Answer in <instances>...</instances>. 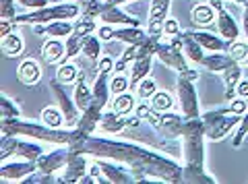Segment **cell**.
Instances as JSON below:
<instances>
[{
    "instance_id": "obj_41",
    "label": "cell",
    "mask_w": 248,
    "mask_h": 184,
    "mask_svg": "<svg viewBox=\"0 0 248 184\" xmlns=\"http://www.w3.org/2000/svg\"><path fill=\"white\" fill-rule=\"evenodd\" d=\"M155 91H157V87H155V81L153 79H143L141 83H139V87H137V95L141 97V99H149Z\"/></svg>"
},
{
    "instance_id": "obj_39",
    "label": "cell",
    "mask_w": 248,
    "mask_h": 184,
    "mask_svg": "<svg viewBox=\"0 0 248 184\" xmlns=\"http://www.w3.org/2000/svg\"><path fill=\"white\" fill-rule=\"evenodd\" d=\"M230 56L236 60V62H244L246 60V56H248V44H244V42H232V46H230Z\"/></svg>"
},
{
    "instance_id": "obj_53",
    "label": "cell",
    "mask_w": 248,
    "mask_h": 184,
    "mask_svg": "<svg viewBox=\"0 0 248 184\" xmlns=\"http://www.w3.org/2000/svg\"><path fill=\"white\" fill-rule=\"evenodd\" d=\"M232 2H238V4H246L248 0H232Z\"/></svg>"
},
{
    "instance_id": "obj_22",
    "label": "cell",
    "mask_w": 248,
    "mask_h": 184,
    "mask_svg": "<svg viewBox=\"0 0 248 184\" xmlns=\"http://www.w3.org/2000/svg\"><path fill=\"white\" fill-rule=\"evenodd\" d=\"M126 126H128V118L116 114L114 110L102 114V120H99V128H102L104 133H110V135L120 133V130H124Z\"/></svg>"
},
{
    "instance_id": "obj_3",
    "label": "cell",
    "mask_w": 248,
    "mask_h": 184,
    "mask_svg": "<svg viewBox=\"0 0 248 184\" xmlns=\"http://www.w3.org/2000/svg\"><path fill=\"white\" fill-rule=\"evenodd\" d=\"M2 135H13V137H27V139L44 141V143H54V145H75L79 139H83V133L79 128H54L48 124H35L29 120L21 118H2L0 124Z\"/></svg>"
},
{
    "instance_id": "obj_46",
    "label": "cell",
    "mask_w": 248,
    "mask_h": 184,
    "mask_svg": "<svg viewBox=\"0 0 248 184\" xmlns=\"http://www.w3.org/2000/svg\"><path fill=\"white\" fill-rule=\"evenodd\" d=\"M114 60L110 58V56H102L99 58V62H97V71L99 73H112L114 71Z\"/></svg>"
},
{
    "instance_id": "obj_28",
    "label": "cell",
    "mask_w": 248,
    "mask_h": 184,
    "mask_svg": "<svg viewBox=\"0 0 248 184\" xmlns=\"http://www.w3.org/2000/svg\"><path fill=\"white\" fill-rule=\"evenodd\" d=\"M81 52H83V56H87L91 60V62H99V58H102V40L95 35H85Z\"/></svg>"
},
{
    "instance_id": "obj_26",
    "label": "cell",
    "mask_w": 248,
    "mask_h": 184,
    "mask_svg": "<svg viewBox=\"0 0 248 184\" xmlns=\"http://www.w3.org/2000/svg\"><path fill=\"white\" fill-rule=\"evenodd\" d=\"M190 19H192L195 25L207 27V25H211L213 19H215V9L209 2L207 4H197L195 9H192V13H190Z\"/></svg>"
},
{
    "instance_id": "obj_17",
    "label": "cell",
    "mask_w": 248,
    "mask_h": 184,
    "mask_svg": "<svg viewBox=\"0 0 248 184\" xmlns=\"http://www.w3.org/2000/svg\"><path fill=\"white\" fill-rule=\"evenodd\" d=\"M178 35H180V40H182V50H184L186 58H188L190 62H197V64L203 62V58H205V48L195 40L192 31H180Z\"/></svg>"
},
{
    "instance_id": "obj_54",
    "label": "cell",
    "mask_w": 248,
    "mask_h": 184,
    "mask_svg": "<svg viewBox=\"0 0 248 184\" xmlns=\"http://www.w3.org/2000/svg\"><path fill=\"white\" fill-rule=\"evenodd\" d=\"M68 2H83V0H68Z\"/></svg>"
},
{
    "instance_id": "obj_49",
    "label": "cell",
    "mask_w": 248,
    "mask_h": 184,
    "mask_svg": "<svg viewBox=\"0 0 248 184\" xmlns=\"http://www.w3.org/2000/svg\"><path fill=\"white\" fill-rule=\"evenodd\" d=\"M236 93H238V97L248 99V81H246V79H240V81H238V85H236Z\"/></svg>"
},
{
    "instance_id": "obj_12",
    "label": "cell",
    "mask_w": 248,
    "mask_h": 184,
    "mask_svg": "<svg viewBox=\"0 0 248 184\" xmlns=\"http://www.w3.org/2000/svg\"><path fill=\"white\" fill-rule=\"evenodd\" d=\"M99 19H102L104 23H108V25H120V27H141V21H139L137 17H133V15L124 13L118 9V4H108L104 2L102 6V13H99Z\"/></svg>"
},
{
    "instance_id": "obj_11",
    "label": "cell",
    "mask_w": 248,
    "mask_h": 184,
    "mask_svg": "<svg viewBox=\"0 0 248 184\" xmlns=\"http://www.w3.org/2000/svg\"><path fill=\"white\" fill-rule=\"evenodd\" d=\"M33 172H37V166L29 159H23V162H6L4 159L2 166H0V178L9 182H21Z\"/></svg>"
},
{
    "instance_id": "obj_30",
    "label": "cell",
    "mask_w": 248,
    "mask_h": 184,
    "mask_svg": "<svg viewBox=\"0 0 248 184\" xmlns=\"http://www.w3.org/2000/svg\"><path fill=\"white\" fill-rule=\"evenodd\" d=\"M137 108V102H135V97L130 95V93H120V95H116V99L112 102V110L116 114H120V116H128L130 112H133Z\"/></svg>"
},
{
    "instance_id": "obj_36",
    "label": "cell",
    "mask_w": 248,
    "mask_h": 184,
    "mask_svg": "<svg viewBox=\"0 0 248 184\" xmlns=\"http://www.w3.org/2000/svg\"><path fill=\"white\" fill-rule=\"evenodd\" d=\"M248 137V110L240 116V124H238V130H236V135H234V139H232V145L234 147H240V145L244 143V139Z\"/></svg>"
},
{
    "instance_id": "obj_23",
    "label": "cell",
    "mask_w": 248,
    "mask_h": 184,
    "mask_svg": "<svg viewBox=\"0 0 248 184\" xmlns=\"http://www.w3.org/2000/svg\"><path fill=\"white\" fill-rule=\"evenodd\" d=\"M17 75H19L21 83H25V85H35V83L40 81V77H42V68L33 58H27V60H23V62L19 64Z\"/></svg>"
},
{
    "instance_id": "obj_18",
    "label": "cell",
    "mask_w": 248,
    "mask_h": 184,
    "mask_svg": "<svg viewBox=\"0 0 248 184\" xmlns=\"http://www.w3.org/2000/svg\"><path fill=\"white\" fill-rule=\"evenodd\" d=\"M192 35H195V40L209 52H228L232 46L228 40H223L221 35H215L209 31H192Z\"/></svg>"
},
{
    "instance_id": "obj_8",
    "label": "cell",
    "mask_w": 248,
    "mask_h": 184,
    "mask_svg": "<svg viewBox=\"0 0 248 184\" xmlns=\"http://www.w3.org/2000/svg\"><path fill=\"white\" fill-rule=\"evenodd\" d=\"M50 89H52L54 97H56L58 108L62 110V114H64V118H66V128H75L77 122H79V118H81L79 116L81 110L77 108L75 99L68 97L66 89H64V83H60L58 79H54V81H50Z\"/></svg>"
},
{
    "instance_id": "obj_51",
    "label": "cell",
    "mask_w": 248,
    "mask_h": 184,
    "mask_svg": "<svg viewBox=\"0 0 248 184\" xmlns=\"http://www.w3.org/2000/svg\"><path fill=\"white\" fill-rule=\"evenodd\" d=\"M244 6H246L244 9V33H246V40H248V2Z\"/></svg>"
},
{
    "instance_id": "obj_27",
    "label": "cell",
    "mask_w": 248,
    "mask_h": 184,
    "mask_svg": "<svg viewBox=\"0 0 248 184\" xmlns=\"http://www.w3.org/2000/svg\"><path fill=\"white\" fill-rule=\"evenodd\" d=\"M242 77V68H240V62H234L232 66H228L223 71V83H226V99H232L236 93V85Z\"/></svg>"
},
{
    "instance_id": "obj_43",
    "label": "cell",
    "mask_w": 248,
    "mask_h": 184,
    "mask_svg": "<svg viewBox=\"0 0 248 184\" xmlns=\"http://www.w3.org/2000/svg\"><path fill=\"white\" fill-rule=\"evenodd\" d=\"M230 112L232 114H236V116H242V114L248 110V106H246V99L244 97H236V99H232V104L228 106Z\"/></svg>"
},
{
    "instance_id": "obj_20",
    "label": "cell",
    "mask_w": 248,
    "mask_h": 184,
    "mask_svg": "<svg viewBox=\"0 0 248 184\" xmlns=\"http://www.w3.org/2000/svg\"><path fill=\"white\" fill-rule=\"evenodd\" d=\"M35 33H46L50 37H68L75 31V23L71 21H52L46 25H35L33 27Z\"/></svg>"
},
{
    "instance_id": "obj_50",
    "label": "cell",
    "mask_w": 248,
    "mask_h": 184,
    "mask_svg": "<svg viewBox=\"0 0 248 184\" xmlns=\"http://www.w3.org/2000/svg\"><path fill=\"white\" fill-rule=\"evenodd\" d=\"M15 25L13 21H2V27H0V37H4L6 33H11V27Z\"/></svg>"
},
{
    "instance_id": "obj_44",
    "label": "cell",
    "mask_w": 248,
    "mask_h": 184,
    "mask_svg": "<svg viewBox=\"0 0 248 184\" xmlns=\"http://www.w3.org/2000/svg\"><path fill=\"white\" fill-rule=\"evenodd\" d=\"M17 4L25 6V9H31V11H37V9H44V6H48L50 0H17Z\"/></svg>"
},
{
    "instance_id": "obj_32",
    "label": "cell",
    "mask_w": 248,
    "mask_h": 184,
    "mask_svg": "<svg viewBox=\"0 0 248 184\" xmlns=\"http://www.w3.org/2000/svg\"><path fill=\"white\" fill-rule=\"evenodd\" d=\"M174 106V99L168 91H155L151 95V108L155 112H170Z\"/></svg>"
},
{
    "instance_id": "obj_48",
    "label": "cell",
    "mask_w": 248,
    "mask_h": 184,
    "mask_svg": "<svg viewBox=\"0 0 248 184\" xmlns=\"http://www.w3.org/2000/svg\"><path fill=\"white\" fill-rule=\"evenodd\" d=\"M151 110H153V108H151L149 104H139L137 108H135V114H137V116L141 118V120H145L147 116H149V112H151Z\"/></svg>"
},
{
    "instance_id": "obj_35",
    "label": "cell",
    "mask_w": 248,
    "mask_h": 184,
    "mask_svg": "<svg viewBox=\"0 0 248 184\" xmlns=\"http://www.w3.org/2000/svg\"><path fill=\"white\" fill-rule=\"evenodd\" d=\"M137 52H139V46H126V50H124V54L120 56V60L114 64V71L116 73H122L126 64H130L133 60L137 58Z\"/></svg>"
},
{
    "instance_id": "obj_4",
    "label": "cell",
    "mask_w": 248,
    "mask_h": 184,
    "mask_svg": "<svg viewBox=\"0 0 248 184\" xmlns=\"http://www.w3.org/2000/svg\"><path fill=\"white\" fill-rule=\"evenodd\" d=\"M79 15H81V6L77 2H60V4H48L37 11H29L25 15H17L13 23L15 25H27V23L46 25V23L52 21H75L79 19Z\"/></svg>"
},
{
    "instance_id": "obj_29",
    "label": "cell",
    "mask_w": 248,
    "mask_h": 184,
    "mask_svg": "<svg viewBox=\"0 0 248 184\" xmlns=\"http://www.w3.org/2000/svg\"><path fill=\"white\" fill-rule=\"evenodd\" d=\"M0 50H2V54L6 56H19L21 50H23V40L19 33H6L4 37H0Z\"/></svg>"
},
{
    "instance_id": "obj_16",
    "label": "cell",
    "mask_w": 248,
    "mask_h": 184,
    "mask_svg": "<svg viewBox=\"0 0 248 184\" xmlns=\"http://www.w3.org/2000/svg\"><path fill=\"white\" fill-rule=\"evenodd\" d=\"M215 23H217V31H219V35L223 37V40H228L230 44L236 42L240 37V27H238V23L234 19V15L228 13L226 9L217 11V21Z\"/></svg>"
},
{
    "instance_id": "obj_19",
    "label": "cell",
    "mask_w": 248,
    "mask_h": 184,
    "mask_svg": "<svg viewBox=\"0 0 248 184\" xmlns=\"http://www.w3.org/2000/svg\"><path fill=\"white\" fill-rule=\"evenodd\" d=\"M42 56L48 64H60L66 60V44L60 40H48L42 48Z\"/></svg>"
},
{
    "instance_id": "obj_37",
    "label": "cell",
    "mask_w": 248,
    "mask_h": 184,
    "mask_svg": "<svg viewBox=\"0 0 248 184\" xmlns=\"http://www.w3.org/2000/svg\"><path fill=\"white\" fill-rule=\"evenodd\" d=\"M83 37H85V35H79V33H75V31L66 37V60L73 58V56H77V54L81 52Z\"/></svg>"
},
{
    "instance_id": "obj_13",
    "label": "cell",
    "mask_w": 248,
    "mask_h": 184,
    "mask_svg": "<svg viewBox=\"0 0 248 184\" xmlns=\"http://www.w3.org/2000/svg\"><path fill=\"white\" fill-rule=\"evenodd\" d=\"M168 13H170V0H153L149 9V29H147V33L155 37L164 35V23L168 19Z\"/></svg>"
},
{
    "instance_id": "obj_10",
    "label": "cell",
    "mask_w": 248,
    "mask_h": 184,
    "mask_svg": "<svg viewBox=\"0 0 248 184\" xmlns=\"http://www.w3.org/2000/svg\"><path fill=\"white\" fill-rule=\"evenodd\" d=\"M68 153H71V147H68V145H60L58 149L44 153V155H40V157H37V162H35L37 172L46 174V176H52L54 172L62 170V168L66 166Z\"/></svg>"
},
{
    "instance_id": "obj_21",
    "label": "cell",
    "mask_w": 248,
    "mask_h": 184,
    "mask_svg": "<svg viewBox=\"0 0 248 184\" xmlns=\"http://www.w3.org/2000/svg\"><path fill=\"white\" fill-rule=\"evenodd\" d=\"M147 37H149V33L143 31L141 27H118L114 33V40L118 42H124L126 46H141Z\"/></svg>"
},
{
    "instance_id": "obj_2",
    "label": "cell",
    "mask_w": 248,
    "mask_h": 184,
    "mask_svg": "<svg viewBox=\"0 0 248 184\" xmlns=\"http://www.w3.org/2000/svg\"><path fill=\"white\" fill-rule=\"evenodd\" d=\"M170 137L182 139L184 182H215L205 170V122L203 118H180L170 130Z\"/></svg>"
},
{
    "instance_id": "obj_25",
    "label": "cell",
    "mask_w": 248,
    "mask_h": 184,
    "mask_svg": "<svg viewBox=\"0 0 248 184\" xmlns=\"http://www.w3.org/2000/svg\"><path fill=\"white\" fill-rule=\"evenodd\" d=\"M91 102H93V89H89L87 85H85V77L79 75V79H77V83H75V104H77V108H79L81 112H85L89 108Z\"/></svg>"
},
{
    "instance_id": "obj_31",
    "label": "cell",
    "mask_w": 248,
    "mask_h": 184,
    "mask_svg": "<svg viewBox=\"0 0 248 184\" xmlns=\"http://www.w3.org/2000/svg\"><path fill=\"white\" fill-rule=\"evenodd\" d=\"M42 122L48 126H54V128H62L66 126V118L64 114H62L60 108H52V106H48V108L42 110Z\"/></svg>"
},
{
    "instance_id": "obj_45",
    "label": "cell",
    "mask_w": 248,
    "mask_h": 184,
    "mask_svg": "<svg viewBox=\"0 0 248 184\" xmlns=\"http://www.w3.org/2000/svg\"><path fill=\"white\" fill-rule=\"evenodd\" d=\"M178 33H180V25H178V21L168 17L166 23H164V35L172 37V35H178Z\"/></svg>"
},
{
    "instance_id": "obj_38",
    "label": "cell",
    "mask_w": 248,
    "mask_h": 184,
    "mask_svg": "<svg viewBox=\"0 0 248 184\" xmlns=\"http://www.w3.org/2000/svg\"><path fill=\"white\" fill-rule=\"evenodd\" d=\"M95 17H89V15H83V19H79L75 23V33L79 35H91V31H95Z\"/></svg>"
},
{
    "instance_id": "obj_6",
    "label": "cell",
    "mask_w": 248,
    "mask_h": 184,
    "mask_svg": "<svg viewBox=\"0 0 248 184\" xmlns=\"http://www.w3.org/2000/svg\"><path fill=\"white\" fill-rule=\"evenodd\" d=\"M201 118L205 122V137L209 141H221L223 137H228L240 124V116L232 114L230 108L207 112Z\"/></svg>"
},
{
    "instance_id": "obj_1",
    "label": "cell",
    "mask_w": 248,
    "mask_h": 184,
    "mask_svg": "<svg viewBox=\"0 0 248 184\" xmlns=\"http://www.w3.org/2000/svg\"><path fill=\"white\" fill-rule=\"evenodd\" d=\"M71 149L87 153L97 159H112L124 168H128L137 182H184V168L178 166L166 155H159L151 149L137 143L114 141V139H97V137H83Z\"/></svg>"
},
{
    "instance_id": "obj_9",
    "label": "cell",
    "mask_w": 248,
    "mask_h": 184,
    "mask_svg": "<svg viewBox=\"0 0 248 184\" xmlns=\"http://www.w3.org/2000/svg\"><path fill=\"white\" fill-rule=\"evenodd\" d=\"M64 174L58 178V182H81L85 176L89 172V166H87V153H81L77 149H71L68 153V159H66V166H64Z\"/></svg>"
},
{
    "instance_id": "obj_52",
    "label": "cell",
    "mask_w": 248,
    "mask_h": 184,
    "mask_svg": "<svg viewBox=\"0 0 248 184\" xmlns=\"http://www.w3.org/2000/svg\"><path fill=\"white\" fill-rule=\"evenodd\" d=\"M108 4H124V2H133V0H104Z\"/></svg>"
},
{
    "instance_id": "obj_42",
    "label": "cell",
    "mask_w": 248,
    "mask_h": 184,
    "mask_svg": "<svg viewBox=\"0 0 248 184\" xmlns=\"http://www.w3.org/2000/svg\"><path fill=\"white\" fill-rule=\"evenodd\" d=\"M110 89H112L114 95H120V93H124L126 89H130V81H128L124 75H116L114 81L110 83Z\"/></svg>"
},
{
    "instance_id": "obj_33",
    "label": "cell",
    "mask_w": 248,
    "mask_h": 184,
    "mask_svg": "<svg viewBox=\"0 0 248 184\" xmlns=\"http://www.w3.org/2000/svg\"><path fill=\"white\" fill-rule=\"evenodd\" d=\"M79 75L81 73H77V68H75V64H71V62H60L58 64V71H56V79L60 81V83H64V85H68V83H77V79H79Z\"/></svg>"
},
{
    "instance_id": "obj_24",
    "label": "cell",
    "mask_w": 248,
    "mask_h": 184,
    "mask_svg": "<svg viewBox=\"0 0 248 184\" xmlns=\"http://www.w3.org/2000/svg\"><path fill=\"white\" fill-rule=\"evenodd\" d=\"M234 62H236V60L232 58L230 54H223V52H213V54H209V56L205 54V58H203V62H201V64H203L207 71H211V73H223L228 66H232Z\"/></svg>"
},
{
    "instance_id": "obj_15",
    "label": "cell",
    "mask_w": 248,
    "mask_h": 184,
    "mask_svg": "<svg viewBox=\"0 0 248 184\" xmlns=\"http://www.w3.org/2000/svg\"><path fill=\"white\" fill-rule=\"evenodd\" d=\"M102 114H104V106L93 99V102L89 104V108L85 110V112H81V118H79V122H77V128H79L85 137L93 135V130L99 126Z\"/></svg>"
},
{
    "instance_id": "obj_7",
    "label": "cell",
    "mask_w": 248,
    "mask_h": 184,
    "mask_svg": "<svg viewBox=\"0 0 248 184\" xmlns=\"http://www.w3.org/2000/svg\"><path fill=\"white\" fill-rule=\"evenodd\" d=\"M176 91H178V99H180V114L184 118H199V95L195 89V79L188 75H180L178 73V81H176Z\"/></svg>"
},
{
    "instance_id": "obj_47",
    "label": "cell",
    "mask_w": 248,
    "mask_h": 184,
    "mask_svg": "<svg viewBox=\"0 0 248 184\" xmlns=\"http://www.w3.org/2000/svg\"><path fill=\"white\" fill-rule=\"evenodd\" d=\"M114 33H116L114 25H108V23H104V25L99 27V40H114Z\"/></svg>"
},
{
    "instance_id": "obj_34",
    "label": "cell",
    "mask_w": 248,
    "mask_h": 184,
    "mask_svg": "<svg viewBox=\"0 0 248 184\" xmlns=\"http://www.w3.org/2000/svg\"><path fill=\"white\" fill-rule=\"evenodd\" d=\"M0 114H2V118H19V114H21L19 106L6 93H2V97H0Z\"/></svg>"
},
{
    "instance_id": "obj_40",
    "label": "cell",
    "mask_w": 248,
    "mask_h": 184,
    "mask_svg": "<svg viewBox=\"0 0 248 184\" xmlns=\"http://www.w3.org/2000/svg\"><path fill=\"white\" fill-rule=\"evenodd\" d=\"M104 6V0H83L81 2V13L89 15V17H99Z\"/></svg>"
},
{
    "instance_id": "obj_5",
    "label": "cell",
    "mask_w": 248,
    "mask_h": 184,
    "mask_svg": "<svg viewBox=\"0 0 248 184\" xmlns=\"http://www.w3.org/2000/svg\"><path fill=\"white\" fill-rule=\"evenodd\" d=\"M155 56H157L166 66L174 68V71H178L180 75H188V77H192V79H197L199 77L192 68H188V64H186V54L182 50L180 35H172L170 37V42H166V44L159 42L157 50H155Z\"/></svg>"
},
{
    "instance_id": "obj_14",
    "label": "cell",
    "mask_w": 248,
    "mask_h": 184,
    "mask_svg": "<svg viewBox=\"0 0 248 184\" xmlns=\"http://www.w3.org/2000/svg\"><path fill=\"white\" fill-rule=\"evenodd\" d=\"M99 168H102V174L106 176L108 182H116V184H130L137 182L135 176L130 174L128 168H124L118 162H112V159H97Z\"/></svg>"
}]
</instances>
